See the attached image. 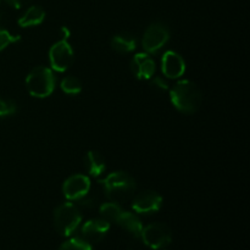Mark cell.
Instances as JSON below:
<instances>
[{
    "mask_svg": "<svg viewBox=\"0 0 250 250\" xmlns=\"http://www.w3.org/2000/svg\"><path fill=\"white\" fill-rule=\"evenodd\" d=\"M170 98L178 111L183 114H194L202 105L203 95L199 87L192 81H180L171 89Z\"/></svg>",
    "mask_w": 250,
    "mask_h": 250,
    "instance_id": "6da1fadb",
    "label": "cell"
},
{
    "mask_svg": "<svg viewBox=\"0 0 250 250\" xmlns=\"http://www.w3.org/2000/svg\"><path fill=\"white\" fill-rule=\"evenodd\" d=\"M106 197L111 202L120 203L126 202L133 197L136 192V181L124 171H116L107 175L104 180L100 181Z\"/></svg>",
    "mask_w": 250,
    "mask_h": 250,
    "instance_id": "7a4b0ae2",
    "label": "cell"
},
{
    "mask_svg": "<svg viewBox=\"0 0 250 250\" xmlns=\"http://www.w3.org/2000/svg\"><path fill=\"white\" fill-rule=\"evenodd\" d=\"M55 83L56 80L53 71L44 66H38L27 76L26 87L32 97L46 98L54 92Z\"/></svg>",
    "mask_w": 250,
    "mask_h": 250,
    "instance_id": "3957f363",
    "label": "cell"
},
{
    "mask_svg": "<svg viewBox=\"0 0 250 250\" xmlns=\"http://www.w3.org/2000/svg\"><path fill=\"white\" fill-rule=\"evenodd\" d=\"M81 212L73 203H62L54 210V226L58 233L62 237H68L80 226Z\"/></svg>",
    "mask_w": 250,
    "mask_h": 250,
    "instance_id": "277c9868",
    "label": "cell"
},
{
    "mask_svg": "<svg viewBox=\"0 0 250 250\" xmlns=\"http://www.w3.org/2000/svg\"><path fill=\"white\" fill-rule=\"evenodd\" d=\"M141 238L149 248L161 249L171 243L172 233L167 225L161 224V222H154V224L143 227Z\"/></svg>",
    "mask_w": 250,
    "mask_h": 250,
    "instance_id": "5b68a950",
    "label": "cell"
},
{
    "mask_svg": "<svg viewBox=\"0 0 250 250\" xmlns=\"http://www.w3.org/2000/svg\"><path fill=\"white\" fill-rule=\"evenodd\" d=\"M170 38V31L164 23H153L144 32L142 45L146 54H155L165 46Z\"/></svg>",
    "mask_w": 250,
    "mask_h": 250,
    "instance_id": "8992f818",
    "label": "cell"
},
{
    "mask_svg": "<svg viewBox=\"0 0 250 250\" xmlns=\"http://www.w3.org/2000/svg\"><path fill=\"white\" fill-rule=\"evenodd\" d=\"M49 60L51 67L58 72H65L75 60L72 46L66 39H61L54 44L49 50Z\"/></svg>",
    "mask_w": 250,
    "mask_h": 250,
    "instance_id": "52a82bcc",
    "label": "cell"
},
{
    "mask_svg": "<svg viewBox=\"0 0 250 250\" xmlns=\"http://www.w3.org/2000/svg\"><path fill=\"white\" fill-rule=\"evenodd\" d=\"M163 205V197L153 190H146L136 195L132 203V208L136 212L143 215L154 214L159 211Z\"/></svg>",
    "mask_w": 250,
    "mask_h": 250,
    "instance_id": "ba28073f",
    "label": "cell"
},
{
    "mask_svg": "<svg viewBox=\"0 0 250 250\" xmlns=\"http://www.w3.org/2000/svg\"><path fill=\"white\" fill-rule=\"evenodd\" d=\"M90 189V181L84 175H73L63 182L62 192L68 200H78Z\"/></svg>",
    "mask_w": 250,
    "mask_h": 250,
    "instance_id": "9c48e42d",
    "label": "cell"
},
{
    "mask_svg": "<svg viewBox=\"0 0 250 250\" xmlns=\"http://www.w3.org/2000/svg\"><path fill=\"white\" fill-rule=\"evenodd\" d=\"M110 229V222L104 219L89 220L82 226V236L89 244L98 243L102 241Z\"/></svg>",
    "mask_w": 250,
    "mask_h": 250,
    "instance_id": "30bf717a",
    "label": "cell"
},
{
    "mask_svg": "<svg viewBox=\"0 0 250 250\" xmlns=\"http://www.w3.org/2000/svg\"><path fill=\"white\" fill-rule=\"evenodd\" d=\"M161 70L168 78H178L185 73L186 62L182 56L176 51H166L161 60Z\"/></svg>",
    "mask_w": 250,
    "mask_h": 250,
    "instance_id": "8fae6325",
    "label": "cell"
},
{
    "mask_svg": "<svg viewBox=\"0 0 250 250\" xmlns=\"http://www.w3.org/2000/svg\"><path fill=\"white\" fill-rule=\"evenodd\" d=\"M131 68L138 80H150L155 73V61L146 53L136 54L132 59Z\"/></svg>",
    "mask_w": 250,
    "mask_h": 250,
    "instance_id": "7c38bea8",
    "label": "cell"
},
{
    "mask_svg": "<svg viewBox=\"0 0 250 250\" xmlns=\"http://www.w3.org/2000/svg\"><path fill=\"white\" fill-rule=\"evenodd\" d=\"M116 224H119L122 229H125L126 231H128L132 236H134L136 238H139L143 231V225H142L141 220L136 216L134 214L128 211H124L120 214L119 219H117Z\"/></svg>",
    "mask_w": 250,
    "mask_h": 250,
    "instance_id": "4fadbf2b",
    "label": "cell"
},
{
    "mask_svg": "<svg viewBox=\"0 0 250 250\" xmlns=\"http://www.w3.org/2000/svg\"><path fill=\"white\" fill-rule=\"evenodd\" d=\"M136 38L132 34L124 32L116 34L111 39V48L120 54H128L136 49Z\"/></svg>",
    "mask_w": 250,
    "mask_h": 250,
    "instance_id": "5bb4252c",
    "label": "cell"
},
{
    "mask_svg": "<svg viewBox=\"0 0 250 250\" xmlns=\"http://www.w3.org/2000/svg\"><path fill=\"white\" fill-rule=\"evenodd\" d=\"M84 164L88 173L90 176L98 177V176H100L105 171V160L99 151H88L84 158Z\"/></svg>",
    "mask_w": 250,
    "mask_h": 250,
    "instance_id": "9a60e30c",
    "label": "cell"
},
{
    "mask_svg": "<svg viewBox=\"0 0 250 250\" xmlns=\"http://www.w3.org/2000/svg\"><path fill=\"white\" fill-rule=\"evenodd\" d=\"M45 19V11L41 6H31L19 19V24L21 27L38 26Z\"/></svg>",
    "mask_w": 250,
    "mask_h": 250,
    "instance_id": "2e32d148",
    "label": "cell"
},
{
    "mask_svg": "<svg viewBox=\"0 0 250 250\" xmlns=\"http://www.w3.org/2000/svg\"><path fill=\"white\" fill-rule=\"evenodd\" d=\"M100 215L103 216V219L106 220V221H117L119 219L120 214L122 212L121 207L120 204L114 202H110V203H104V204L100 205Z\"/></svg>",
    "mask_w": 250,
    "mask_h": 250,
    "instance_id": "e0dca14e",
    "label": "cell"
},
{
    "mask_svg": "<svg viewBox=\"0 0 250 250\" xmlns=\"http://www.w3.org/2000/svg\"><path fill=\"white\" fill-rule=\"evenodd\" d=\"M61 89L70 95H76L82 92V83L75 76H67L61 81Z\"/></svg>",
    "mask_w": 250,
    "mask_h": 250,
    "instance_id": "ac0fdd59",
    "label": "cell"
},
{
    "mask_svg": "<svg viewBox=\"0 0 250 250\" xmlns=\"http://www.w3.org/2000/svg\"><path fill=\"white\" fill-rule=\"evenodd\" d=\"M59 250H93L92 244L85 242L83 238H71L61 244Z\"/></svg>",
    "mask_w": 250,
    "mask_h": 250,
    "instance_id": "d6986e66",
    "label": "cell"
},
{
    "mask_svg": "<svg viewBox=\"0 0 250 250\" xmlns=\"http://www.w3.org/2000/svg\"><path fill=\"white\" fill-rule=\"evenodd\" d=\"M17 111V105L14 100L0 97V117L10 116Z\"/></svg>",
    "mask_w": 250,
    "mask_h": 250,
    "instance_id": "ffe728a7",
    "label": "cell"
},
{
    "mask_svg": "<svg viewBox=\"0 0 250 250\" xmlns=\"http://www.w3.org/2000/svg\"><path fill=\"white\" fill-rule=\"evenodd\" d=\"M20 41L19 36H15V34H11L6 29L1 28L0 27V51L4 50L5 48L10 45L12 43H16V42Z\"/></svg>",
    "mask_w": 250,
    "mask_h": 250,
    "instance_id": "44dd1931",
    "label": "cell"
},
{
    "mask_svg": "<svg viewBox=\"0 0 250 250\" xmlns=\"http://www.w3.org/2000/svg\"><path fill=\"white\" fill-rule=\"evenodd\" d=\"M150 80H151V87L158 89L159 92H166V90L168 89V83L166 82L165 78L156 76V77H151Z\"/></svg>",
    "mask_w": 250,
    "mask_h": 250,
    "instance_id": "7402d4cb",
    "label": "cell"
},
{
    "mask_svg": "<svg viewBox=\"0 0 250 250\" xmlns=\"http://www.w3.org/2000/svg\"><path fill=\"white\" fill-rule=\"evenodd\" d=\"M76 202L78 203V205L82 208H85V209H92V208L95 207V203H97V199H95L94 197H92V195H89L87 193V194L84 195V197H82L81 199L76 200Z\"/></svg>",
    "mask_w": 250,
    "mask_h": 250,
    "instance_id": "603a6c76",
    "label": "cell"
},
{
    "mask_svg": "<svg viewBox=\"0 0 250 250\" xmlns=\"http://www.w3.org/2000/svg\"><path fill=\"white\" fill-rule=\"evenodd\" d=\"M5 1H6L10 6L14 7V9H21L22 6L28 4L31 0H5Z\"/></svg>",
    "mask_w": 250,
    "mask_h": 250,
    "instance_id": "cb8c5ba5",
    "label": "cell"
},
{
    "mask_svg": "<svg viewBox=\"0 0 250 250\" xmlns=\"http://www.w3.org/2000/svg\"><path fill=\"white\" fill-rule=\"evenodd\" d=\"M61 37H62V39H66V41L68 39V37H70V31H68L67 27H61Z\"/></svg>",
    "mask_w": 250,
    "mask_h": 250,
    "instance_id": "d4e9b609",
    "label": "cell"
}]
</instances>
